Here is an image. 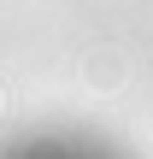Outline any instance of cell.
<instances>
[{
    "mask_svg": "<svg viewBox=\"0 0 153 159\" xmlns=\"http://www.w3.org/2000/svg\"><path fill=\"white\" fill-rule=\"evenodd\" d=\"M0 159H118V153H106L100 142H83V136H29V142L0 148Z\"/></svg>",
    "mask_w": 153,
    "mask_h": 159,
    "instance_id": "obj_1",
    "label": "cell"
}]
</instances>
